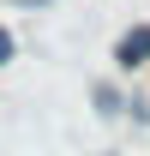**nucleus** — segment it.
<instances>
[{
	"label": "nucleus",
	"instance_id": "nucleus-1",
	"mask_svg": "<svg viewBox=\"0 0 150 156\" xmlns=\"http://www.w3.org/2000/svg\"><path fill=\"white\" fill-rule=\"evenodd\" d=\"M114 60H120L126 72H132V66H144V60H150V24H138V30H126V36L114 42Z\"/></svg>",
	"mask_w": 150,
	"mask_h": 156
},
{
	"label": "nucleus",
	"instance_id": "nucleus-2",
	"mask_svg": "<svg viewBox=\"0 0 150 156\" xmlns=\"http://www.w3.org/2000/svg\"><path fill=\"white\" fill-rule=\"evenodd\" d=\"M96 102H102V114H120V108H126V102H120V96H114V90H108V84H102V90H96Z\"/></svg>",
	"mask_w": 150,
	"mask_h": 156
},
{
	"label": "nucleus",
	"instance_id": "nucleus-3",
	"mask_svg": "<svg viewBox=\"0 0 150 156\" xmlns=\"http://www.w3.org/2000/svg\"><path fill=\"white\" fill-rule=\"evenodd\" d=\"M6 60H12V36L0 30V66H6Z\"/></svg>",
	"mask_w": 150,
	"mask_h": 156
}]
</instances>
